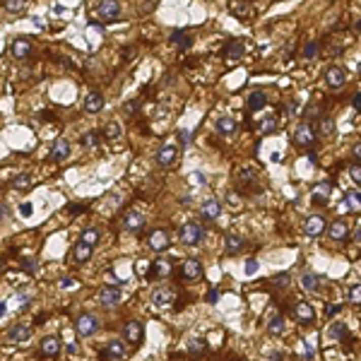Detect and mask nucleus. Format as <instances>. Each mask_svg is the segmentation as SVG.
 Returning a JSON list of instances; mask_svg holds the SVG:
<instances>
[{
    "label": "nucleus",
    "instance_id": "nucleus-1",
    "mask_svg": "<svg viewBox=\"0 0 361 361\" xmlns=\"http://www.w3.org/2000/svg\"><path fill=\"white\" fill-rule=\"evenodd\" d=\"M123 340L128 344H133V347H138V344L145 340V327H142V323H140V320H128L125 327H123Z\"/></svg>",
    "mask_w": 361,
    "mask_h": 361
},
{
    "label": "nucleus",
    "instance_id": "nucleus-2",
    "mask_svg": "<svg viewBox=\"0 0 361 361\" xmlns=\"http://www.w3.org/2000/svg\"><path fill=\"white\" fill-rule=\"evenodd\" d=\"M203 236H205V229L195 222L183 224V229H181V241H183L185 246H198L203 241Z\"/></svg>",
    "mask_w": 361,
    "mask_h": 361
},
{
    "label": "nucleus",
    "instance_id": "nucleus-3",
    "mask_svg": "<svg viewBox=\"0 0 361 361\" xmlns=\"http://www.w3.org/2000/svg\"><path fill=\"white\" fill-rule=\"evenodd\" d=\"M291 138H294V145H297V147H311L315 142V130L311 123H301V125L294 130Z\"/></svg>",
    "mask_w": 361,
    "mask_h": 361
},
{
    "label": "nucleus",
    "instance_id": "nucleus-4",
    "mask_svg": "<svg viewBox=\"0 0 361 361\" xmlns=\"http://www.w3.org/2000/svg\"><path fill=\"white\" fill-rule=\"evenodd\" d=\"M291 313L297 318L299 325H313L315 323V311L311 304H306V301H297L294 308H291Z\"/></svg>",
    "mask_w": 361,
    "mask_h": 361
},
{
    "label": "nucleus",
    "instance_id": "nucleus-5",
    "mask_svg": "<svg viewBox=\"0 0 361 361\" xmlns=\"http://www.w3.org/2000/svg\"><path fill=\"white\" fill-rule=\"evenodd\" d=\"M75 330H77V335H82V337H89V335H94L99 330V318L92 313L80 315L77 323H75Z\"/></svg>",
    "mask_w": 361,
    "mask_h": 361
},
{
    "label": "nucleus",
    "instance_id": "nucleus-6",
    "mask_svg": "<svg viewBox=\"0 0 361 361\" xmlns=\"http://www.w3.org/2000/svg\"><path fill=\"white\" fill-rule=\"evenodd\" d=\"M118 15H120L118 0H102L99 8H96V17L102 19V22H113Z\"/></svg>",
    "mask_w": 361,
    "mask_h": 361
},
{
    "label": "nucleus",
    "instance_id": "nucleus-7",
    "mask_svg": "<svg viewBox=\"0 0 361 361\" xmlns=\"http://www.w3.org/2000/svg\"><path fill=\"white\" fill-rule=\"evenodd\" d=\"M120 226L130 234H138V232H142V226H145V217L140 212H135V210H128V212L123 214V219H120Z\"/></svg>",
    "mask_w": 361,
    "mask_h": 361
},
{
    "label": "nucleus",
    "instance_id": "nucleus-8",
    "mask_svg": "<svg viewBox=\"0 0 361 361\" xmlns=\"http://www.w3.org/2000/svg\"><path fill=\"white\" fill-rule=\"evenodd\" d=\"M205 275V268H203V262L200 260H185L183 265H181V277L188 279V282H195V279H203Z\"/></svg>",
    "mask_w": 361,
    "mask_h": 361
},
{
    "label": "nucleus",
    "instance_id": "nucleus-9",
    "mask_svg": "<svg viewBox=\"0 0 361 361\" xmlns=\"http://www.w3.org/2000/svg\"><path fill=\"white\" fill-rule=\"evenodd\" d=\"M325 226H327V222H325L323 214H311V217H306L304 222V232L306 236H320V234L325 232Z\"/></svg>",
    "mask_w": 361,
    "mask_h": 361
},
{
    "label": "nucleus",
    "instance_id": "nucleus-10",
    "mask_svg": "<svg viewBox=\"0 0 361 361\" xmlns=\"http://www.w3.org/2000/svg\"><path fill=\"white\" fill-rule=\"evenodd\" d=\"M10 51H12V56L19 58V60H24V58L31 56V51H34V46H31V41L24 37H19L12 41V46H10Z\"/></svg>",
    "mask_w": 361,
    "mask_h": 361
},
{
    "label": "nucleus",
    "instance_id": "nucleus-11",
    "mask_svg": "<svg viewBox=\"0 0 361 361\" xmlns=\"http://www.w3.org/2000/svg\"><path fill=\"white\" fill-rule=\"evenodd\" d=\"M200 214H203V219H207V222H214V219L222 214V203H219L217 198L205 200V205L200 207Z\"/></svg>",
    "mask_w": 361,
    "mask_h": 361
},
{
    "label": "nucleus",
    "instance_id": "nucleus-12",
    "mask_svg": "<svg viewBox=\"0 0 361 361\" xmlns=\"http://www.w3.org/2000/svg\"><path fill=\"white\" fill-rule=\"evenodd\" d=\"M125 354H128L125 352V344L120 342V340H111V342L102 349V359H118L120 361Z\"/></svg>",
    "mask_w": 361,
    "mask_h": 361
},
{
    "label": "nucleus",
    "instance_id": "nucleus-13",
    "mask_svg": "<svg viewBox=\"0 0 361 361\" xmlns=\"http://www.w3.org/2000/svg\"><path fill=\"white\" fill-rule=\"evenodd\" d=\"M325 80H327L330 87H342V84L347 82V70L340 68V65H330L327 73H325Z\"/></svg>",
    "mask_w": 361,
    "mask_h": 361
},
{
    "label": "nucleus",
    "instance_id": "nucleus-14",
    "mask_svg": "<svg viewBox=\"0 0 361 361\" xmlns=\"http://www.w3.org/2000/svg\"><path fill=\"white\" fill-rule=\"evenodd\" d=\"M149 248L161 253V250L169 248V234L164 229H154V232L149 234Z\"/></svg>",
    "mask_w": 361,
    "mask_h": 361
},
{
    "label": "nucleus",
    "instance_id": "nucleus-15",
    "mask_svg": "<svg viewBox=\"0 0 361 361\" xmlns=\"http://www.w3.org/2000/svg\"><path fill=\"white\" fill-rule=\"evenodd\" d=\"M120 299H123L120 287H104L99 291V304H104V306H116Z\"/></svg>",
    "mask_w": 361,
    "mask_h": 361
},
{
    "label": "nucleus",
    "instance_id": "nucleus-16",
    "mask_svg": "<svg viewBox=\"0 0 361 361\" xmlns=\"http://www.w3.org/2000/svg\"><path fill=\"white\" fill-rule=\"evenodd\" d=\"M29 335H31V330H29L24 323H19V325H12L8 330V340L12 344H22V342H27L29 340Z\"/></svg>",
    "mask_w": 361,
    "mask_h": 361
},
{
    "label": "nucleus",
    "instance_id": "nucleus-17",
    "mask_svg": "<svg viewBox=\"0 0 361 361\" xmlns=\"http://www.w3.org/2000/svg\"><path fill=\"white\" fill-rule=\"evenodd\" d=\"M104 104H106V99H104L102 92H89L87 94V99H84V111L87 113H99L104 109Z\"/></svg>",
    "mask_w": 361,
    "mask_h": 361
},
{
    "label": "nucleus",
    "instance_id": "nucleus-18",
    "mask_svg": "<svg viewBox=\"0 0 361 361\" xmlns=\"http://www.w3.org/2000/svg\"><path fill=\"white\" fill-rule=\"evenodd\" d=\"M323 234H327L333 241H344L347 236H349V226H347L344 222H333V224H327V226H325Z\"/></svg>",
    "mask_w": 361,
    "mask_h": 361
},
{
    "label": "nucleus",
    "instance_id": "nucleus-19",
    "mask_svg": "<svg viewBox=\"0 0 361 361\" xmlns=\"http://www.w3.org/2000/svg\"><path fill=\"white\" fill-rule=\"evenodd\" d=\"M171 275V262L169 260H157L149 265V279H159V277H169Z\"/></svg>",
    "mask_w": 361,
    "mask_h": 361
},
{
    "label": "nucleus",
    "instance_id": "nucleus-20",
    "mask_svg": "<svg viewBox=\"0 0 361 361\" xmlns=\"http://www.w3.org/2000/svg\"><path fill=\"white\" fill-rule=\"evenodd\" d=\"M265 104H268L265 92H250L246 106H248V113H255V111H262V109H265Z\"/></svg>",
    "mask_w": 361,
    "mask_h": 361
},
{
    "label": "nucleus",
    "instance_id": "nucleus-21",
    "mask_svg": "<svg viewBox=\"0 0 361 361\" xmlns=\"http://www.w3.org/2000/svg\"><path fill=\"white\" fill-rule=\"evenodd\" d=\"M236 130H239V125H236V120L229 118V116H224V118L217 120V133H219L222 138H232Z\"/></svg>",
    "mask_w": 361,
    "mask_h": 361
},
{
    "label": "nucleus",
    "instance_id": "nucleus-22",
    "mask_svg": "<svg viewBox=\"0 0 361 361\" xmlns=\"http://www.w3.org/2000/svg\"><path fill=\"white\" fill-rule=\"evenodd\" d=\"M39 349H41V354H44V356H56V354L60 352V340H58V337H53V335H51V337H44Z\"/></svg>",
    "mask_w": 361,
    "mask_h": 361
},
{
    "label": "nucleus",
    "instance_id": "nucleus-23",
    "mask_svg": "<svg viewBox=\"0 0 361 361\" xmlns=\"http://www.w3.org/2000/svg\"><path fill=\"white\" fill-rule=\"evenodd\" d=\"M330 195H333V185L330 183H318L313 188V203L315 205H325L330 200Z\"/></svg>",
    "mask_w": 361,
    "mask_h": 361
},
{
    "label": "nucleus",
    "instance_id": "nucleus-24",
    "mask_svg": "<svg viewBox=\"0 0 361 361\" xmlns=\"http://www.w3.org/2000/svg\"><path fill=\"white\" fill-rule=\"evenodd\" d=\"M171 44H174V46H178L181 51H188V48H190V44H193V39H190V34H188L185 29H176V31L171 34Z\"/></svg>",
    "mask_w": 361,
    "mask_h": 361
},
{
    "label": "nucleus",
    "instance_id": "nucleus-25",
    "mask_svg": "<svg viewBox=\"0 0 361 361\" xmlns=\"http://www.w3.org/2000/svg\"><path fill=\"white\" fill-rule=\"evenodd\" d=\"M51 157H53V161H63V159H68V157H70V142H68V140H63V138L56 140Z\"/></svg>",
    "mask_w": 361,
    "mask_h": 361
},
{
    "label": "nucleus",
    "instance_id": "nucleus-26",
    "mask_svg": "<svg viewBox=\"0 0 361 361\" xmlns=\"http://www.w3.org/2000/svg\"><path fill=\"white\" fill-rule=\"evenodd\" d=\"M174 159H176V147H174V145H164V147L157 152V164L159 167H169Z\"/></svg>",
    "mask_w": 361,
    "mask_h": 361
},
{
    "label": "nucleus",
    "instance_id": "nucleus-27",
    "mask_svg": "<svg viewBox=\"0 0 361 361\" xmlns=\"http://www.w3.org/2000/svg\"><path fill=\"white\" fill-rule=\"evenodd\" d=\"M92 253H94V246H89V243H84V241H80V243L75 246L73 258H75V262H87V260L92 258Z\"/></svg>",
    "mask_w": 361,
    "mask_h": 361
},
{
    "label": "nucleus",
    "instance_id": "nucleus-28",
    "mask_svg": "<svg viewBox=\"0 0 361 361\" xmlns=\"http://www.w3.org/2000/svg\"><path fill=\"white\" fill-rule=\"evenodd\" d=\"M327 335H330L333 342H342V340H347V335H349V327L344 323H333L330 330H327Z\"/></svg>",
    "mask_w": 361,
    "mask_h": 361
},
{
    "label": "nucleus",
    "instance_id": "nucleus-29",
    "mask_svg": "<svg viewBox=\"0 0 361 361\" xmlns=\"http://www.w3.org/2000/svg\"><path fill=\"white\" fill-rule=\"evenodd\" d=\"M241 248H243V239H241V236H236V234H229V236L224 239V250H226L229 255H236Z\"/></svg>",
    "mask_w": 361,
    "mask_h": 361
},
{
    "label": "nucleus",
    "instance_id": "nucleus-30",
    "mask_svg": "<svg viewBox=\"0 0 361 361\" xmlns=\"http://www.w3.org/2000/svg\"><path fill=\"white\" fill-rule=\"evenodd\" d=\"M99 142H102V135H99L96 130H87V133H82V135H80V145H82V147H87V149H94Z\"/></svg>",
    "mask_w": 361,
    "mask_h": 361
},
{
    "label": "nucleus",
    "instance_id": "nucleus-31",
    "mask_svg": "<svg viewBox=\"0 0 361 361\" xmlns=\"http://www.w3.org/2000/svg\"><path fill=\"white\" fill-rule=\"evenodd\" d=\"M301 287H304L306 291H318V289H320V277L313 275V272H306L304 277H301Z\"/></svg>",
    "mask_w": 361,
    "mask_h": 361
},
{
    "label": "nucleus",
    "instance_id": "nucleus-32",
    "mask_svg": "<svg viewBox=\"0 0 361 361\" xmlns=\"http://www.w3.org/2000/svg\"><path fill=\"white\" fill-rule=\"evenodd\" d=\"M171 299H174V294H171V289H167V287L157 289V291L152 294V301H154L157 306H167V304H171Z\"/></svg>",
    "mask_w": 361,
    "mask_h": 361
},
{
    "label": "nucleus",
    "instance_id": "nucleus-33",
    "mask_svg": "<svg viewBox=\"0 0 361 361\" xmlns=\"http://www.w3.org/2000/svg\"><path fill=\"white\" fill-rule=\"evenodd\" d=\"M241 56H243V44H241V41H229V46H226V58H229V63L239 60Z\"/></svg>",
    "mask_w": 361,
    "mask_h": 361
},
{
    "label": "nucleus",
    "instance_id": "nucleus-34",
    "mask_svg": "<svg viewBox=\"0 0 361 361\" xmlns=\"http://www.w3.org/2000/svg\"><path fill=\"white\" fill-rule=\"evenodd\" d=\"M282 330H284V318L282 315H272L270 318V323H268V333L270 335H282Z\"/></svg>",
    "mask_w": 361,
    "mask_h": 361
},
{
    "label": "nucleus",
    "instance_id": "nucleus-35",
    "mask_svg": "<svg viewBox=\"0 0 361 361\" xmlns=\"http://www.w3.org/2000/svg\"><path fill=\"white\" fill-rule=\"evenodd\" d=\"M102 135H104L106 140H118V138H120V125L116 123V120L106 123V128L102 130Z\"/></svg>",
    "mask_w": 361,
    "mask_h": 361
},
{
    "label": "nucleus",
    "instance_id": "nucleus-36",
    "mask_svg": "<svg viewBox=\"0 0 361 361\" xmlns=\"http://www.w3.org/2000/svg\"><path fill=\"white\" fill-rule=\"evenodd\" d=\"M318 51H320V41H308L304 46V51H301V56H304L306 60H313V58L318 56Z\"/></svg>",
    "mask_w": 361,
    "mask_h": 361
},
{
    "label": "nucleus",
    "instance_id": "nucleus-37",
    "mask_svg": "<svg viewBox=\"0 0 361 361\" xmlns=\"http://www.w3.org/2000/svg\"><path fill=\"white\" fill-rule=\"evenodd\" d=\"M344 207H347L349 212H359V190L347 193V198H344Z\"/></svg>",
    "mask_w": 361,
    "mask_h": 361
},
{
    "label": "nucleus",
    "instance_id": "nucleus-38",
    "mask_svg": "<svg viewBox=\"0 0 361 361\" xmlns=\"http://www.w3.org/2000/svg\"><path fill=\"white\" fill-rule=\"evenodd\" d=\"M99 239H102V236H99V232H96L94 226H89V229H84V232H82V239H80V241L89 243V246H96V243H99Z\"/></svg>",
    "mask_w": 361,
    "mask_h": 361
},
{
    "label": "nucleus",
    "instance_id": "nucleus-39",
    "mask_svg": "<svg viewBox=\"0 0 361 361\" xmlns=\"http://www.w3.org/2000/svg\"><path fill=\"white\" fill-rule=\"evenodd\" d=\"M188 352H198V354H203V352H207V342H205L203 337H193L190 342H188Z\"/></svg>",
    "mask_w": 361,
    "mask_h": 361
},
{
    "label": "nucleus",
    "instance_id": "nucleus-40",
    "mask_svg": "<svg viewBox=\"0 0 361 361\" xmlns=\"http://www.w3.org/2000/svg\"><path fill=\"white\" fill-rule=\"evenodd\" d=\"M318 133H320V135L335 133V120L330 118V116H323V118H320V125H318Z\"/></svg>",
    "mask_w": 361,
    "mask_h": 361
},
{
    "label": "nucleus",
    "instance_id": "nucleus-41",
    "mask_svg": "<svg viewBox=\"0 0 361 361\" xmlns=\"http://www.w3.org/2000/svg\"><path fill=\"white\" fill-rule=\"evenodd\" d=\"M29 185H31V176H29V174H19V176L12 181V188H15V190H24Z\"/></svg>",
    "mask_w": 361,
    "mask_h": 361
},
{
    "label": "nucleus",
    "instance_id": "nucleus-42",
    "mask_svg": "<svg viewBox=\"0 0 361 361\" xmlns=\"http://www.w3.org/2000/svg\"><path fill=\"white\" fill-rule=\"evenodd\" d=\"M24 5H27V0H5V10H10V12H19Z\"/></svg>",
    "mask_w": 361,
    "mask_h": 361
},
{
    "label": "nucleus",
    "instance_id": "nucleus-43",
    "mask_svg": "<svg viewBox=\"0 0 361 361\" xmlns=\"http://www.w3.org/2000/svg\"><path fill=\"white\" fill-rule=\"evenodd\" d=\"M277 130V118H268L262 125H260V133L262 135H268V133H275Z\"/></svg>",
    "mask_w": 361,
    "mask_h": 361
},
{
    "label": "nucleus",
    "instance_id": "nucleus-44",
    "mask_svg": "<svg viewBox=\"0 0 361 361\" xmlns=\"http://www.w3.org/2000/svg\"><path fill=\"white\" fill-rule=\"evenodd\" d=\"M349 301H352L354 306L361 304V287H359V284H354V287L349 289Z\"/></svg>",
    "mask_w": 361,
    "mask_h": 361
},
{
    "label": "nucleus",
    "instance_id": "nucleus-45",
    "mask_svg": "<svg viewBox=\"0 0 361 361\" xmlns=\"http://www.w3.org/2000/svg\"><path fill=\"white\" fill-rule=\"evenodd\" d=\"M349 176L354 178V183H356V185L361 183V167H359V161H354L352 167H349Z\"/></svg>",
    "mask_w": 361,
    "mask_h": 361
},
{
    "label": "nucleus",
    "instance_id": "nucleus-46",
    "mask_svg": "<svg viewBox=\"0 0 361 361\" xmlns=\"http://www.w3.org/2000/svg\"><path fill=\"white\" fill-rule=\"evenodd\" d=\"M243 270H246V275H248V277H250V275H255V272H258V260L248 258V260H246V268H243Z\"/></svg>",
    "mask_w": 361,
    "mask_h": 361
},
{
    "label": "nucleus",
    "instance_id": "nucleus-47",
    "mask_svg": "<svg viewBox=\"0 0 361 361\" xmlns=\"http://www.w3.org/2000/svg\"><path fill=\"white\" fill-rule=\"evenodd\" d=\"M239 178H241V183H250V181H255V171L253 169H243Z\"/></svg>",
    "mask_w": 361,
    "mask_h": 361
},
{
    "label": "nucleus",
    "instance_id": "nucleus-48",
    "mask_svg": "<svg viewBox=\"0 0 361 361\" xmlns=\"http://www.w3.org/2000/svg\"><path fill=\"white\" fill-rule=\"evenodd\" d=\"M22 268L27 270L29 275H37V272H39V265H37V260H24V262H22Z\"/></svg>",
    "mask_w": 361,
    "mask_h": 361
},
{
    "label": "nucleus",
    "instance_id": "nucleus-49",
    "mask_svg": "<svg viewBox=\"0 0 361 361\" xmlns=\"http://www.w3.org/2000/svg\"><path fill=\"white\" fill-rule=\"evenodd\" d=\"M272 282H275V287H277V289H284L289 284V275H277Z\"/></svg>",
    "mask_w": 361,
    "mask_h": 361
},
{
    "label": "nucleus",
    "instance_id": "nucleus-50",
    "mask_svg": "<svg viewBox=\"0 0 361 361\" xmlns=\"http://www.w3.org/2000/svg\"><path fill=\"white\" fill-rule=\"evenodd\" d=\"M31 212H34V205H31V203H22V205H19V214H22V217H31Z\"/></svg>",
    "mask_w": 361,
    "mask_h": 361
},
{
    "label": "nucleus",
    "instance_id": "nucleus-51",
    "mask_svg": "<svg viewBox=\"0 0 361 361\" xmlns=\"http://www.w3.org/2000/svg\"><path fill=\"white\" fill-rule=\"evenodd\" d=\"M75 284H77V282H75L73 277H63V279H60V287H63V289H73Z\"/></svg>",
    "mask_w": 361,
    "mask_h": 361
},
{
    "label": "nucleus",
    "instance_id": "nucleus-52",
    "mask_svg": "<svg viewBox=\"0 0 361 361\" xmlns=\"http://www.w3.org/2000/svg\"><path fill=\"white\" fill-rule=\"evenodd\" d=\"M138 106H140L138 102H128L125 106H123V111H125V113H135V111H138Z\"/></svg>",
    "mask_w": 361,
    "mask_h": 361
},
{
    "label": "nucleus",
    "instance_id": "nucleus-53",
    "mask_svg": "<svg viewBox=\"0 0 361 361\" xmlns=\"http://www.w3.org/2000/svg\"><path fill=\"white\" fill-rule=\"evenodd\" d=\"M340 311H342V306H333V304H330V306H327V318H333V315H337Z\"/></svg>",
    "mask_w": 361,
    "mask_h": 361
},
{
    "label": "nucleus",
    "instance_id": "nucleus-54",
    "mask_svg": "<svg viewBox=\"0 0 361 361\" xmlns=\"http://www.w3.org/2000/svg\"><path fill=\"white\" fill-rule=\"evenodd\" d=\"M352 106H354V111H359V109H361V92H354V102H352Z\"/></svg>",
    "mask_w": 361,
    "mask_h": 361
},
{
    "label": "nucleus",
    "instance_id": "nucleus-55",
    "mask_svg": "<svg viewBox=\"0 0 361 361\" xmlns=\"http://www.w3.org/2000/svg\"><path fill=\"white\" fill-rule=\"evenodd\" d=\"M147 268H149V262H147V260H142V262H138V275H147Z\"/></svg>",
    "mask_w": 361,
    "mask_h": 361
},
{
    "label": "nucleus",
    "instance_id": "nucleus-56",
    "mask_svg": "<svg viewBox=\"0 0 361 361\" xmlns=\"http://www.w3.org/2000/svg\"><path fill=\"white\" fill-rule=\"evenodd\" d=\"M181 142H183V145L190 142V130H181Z\"/></svg>",
    "mask_w": 361,
    "mask_h": 361
},
{
    "label": "nucleus",
    "instance_id": "nucleus-57",
    "mask_svg": "<svg viewBox=\"0 0 361 361\" xmlns=\"http://www.w3.org/2000/svg\"><path fill=\"white\" fill-rule=\"evenodd\" d=\"M207 301H210V304H214V301H219V291H210V294H207Z\"/></svg>",
    "mask_w": 361,
    "mask_h": 361
},
{
    "label": "nucleus",
    "instance_id": "nucleus-58",
    "mask_svg": "<svg viewBox=\"0 0 361 361\" xmlns=\"http://www.w3.org/2000/svg\"><path fill=\"white\" fill-rule=\"evenodd\" d=\"M304 344H306V356H311V354H313V342H311V340H304Z\"/></svg>",
    "mask_w": 361,
    "mask_h": 361
},
{
    "label": "nucleus",
    "instance_id": "nucleus-59",
    "mask_svg": "<svg viewBox=\"0 0 361 361\" xmlns=\"http://www.w3.org/2000/svg\"><path fill=\"white\" fill-rule=\"evenodd\" d=\"M359 159H361V147L354 145V161H359Z\"/></svg>",
    "mask_w": 361,
    "mask_h": 361
},
{
    "label": "nucleus",
    "instance_id": "nucleus-60",
    "mask_svg": "<svg viewBox=\"0 0 361 361\" xmlns=\"http://www.w3.org/2000/svg\"><path fill=\"white\" fill-rule=\"evenodd\" d=\"M8 207H5V205H0V219H3V217H8Z\"/></svg>",
    "mask_w": 361,
    "mask_h": 361
},
{
    "label": "nucleus",
    "instance_id": "nucleus-61",
    "mask_svg": "<svg viewBox=\"0 0 361 361\" xmlns=\"http://www.w3.org/2000/svg\"><path fill=\"white\" fill-rule=\"evenodd\" d=\"M5 311H8V306H5V301H0V315H5Z\"/></svg>",
    "mask_w": 361,
    "mask_h": 361
}]
</instances>
